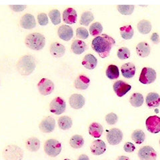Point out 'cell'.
<instances>
[{
  "label": "cell",
  "instance_id": "38",
  "mask_svg": "<svg viewBox=\"0 0 160 160\" xmlns=\"http://www.w3.org/2000/svg\"><path fill=\"white\" fill-rule=\"evenodd\" d=\"M134 8L135 6H118L117 9L118 10V12L124 15V16H129V15H131L133 11H134Z\"/></svg>",
  "mask_w": 160,
  "mask_h": 160
},
{
  "label": "cell",
  "instance_id": "45",
  "mask_svg": "<svg viewBox=\"0 0 160 160\" xmlns=\"http://www.w3.org/2000/svg\"><path fill=\"white\" fill-rule=\"evenodd\" d=\"M151 41L155 43V44H158L160 42V39H159V34L156 32H154L152 34L151 36Z\"/></svg>",
  "mask_w": 160,
  "mask_h": 160
},
{
  "label": "cell",
  "instance_id": "28",
  "mask_svg": "<svg viewBox=\"0 0 160 160\" xmlns=\"http://www.w3.org/2000/svg\"><path fill=\"white\" fill-rule=\"evenodd\" d=\"M137 28L140 33L146 35L151 32V30L152 29V26L151 22H150L149 20L143 19L138 23Z\"/></svg>",
  "mask_w": 160,
  "mask_h": 160
},
{
  "label": "cell",
  "instance_id": "1",
  "mask_svg": "<svg viewBox=\"0 0 160 160\" xmlns=\"http://www.w3.org/2000/svg\"><path fill=\"white\" fill-rule=\"evenodd\" d=\"M115 39L106 34H102L95 38L92 42V48L97 52L99 56L106 58L109 56L110 52L115 46Z\"/></svg>",
  "mask_w": 160,
  "mask_h": 160
},
{
  "label": "cell",
  "instance_id": "26",
  "mask_svg": "<svg viewBox=\"0 0 160 160\" xmlns=\"http://www.w3.org/2000/svg\"><path fill=\"white\" fill-rule=\"evenodd\" d=\"M150 52H151V49H150L149 45L147 42H142L137 45L136 53L139 56L146 58L149 55Z\"/></svg>",
  "mask_w": 160,
  "mask_h": 160
},
{
  "label": "cell",
  "instance_id": "7",
  "mask_svg": "<svg viewBox=\"0 0 160 160\" xmlns=\"http://www.w3.org/2000/svg\"><path fill=\"white\" fill-rule=\"evenodd\" d=\"M157 78L156 72L151 68H143L139 76V82L143 84L147 85L153 83Z\"/></svg>",
  "mask_w": 160,
  "mask_h": 160
},
{
  "label": "cell",
  "instance_id": "23",
  "mask_svg": "<svg viewBox=\"0 0 160 160\" xmlns=\"http://www.w3.org/2000/svg\"><path fill=\"white\" fill-rule=\"evenodd\" d=\"M88 49L87 44L81 39L74 40L71 46V49L73 53L76 55L82 54Z\"/></svg>",
  "mask_w": 160,
  "mask_h": 160
},
{
  "label": "cell",
  "instance_id": "27",
  "mask_svg": "<svg viewBox=\"0 0 160 160\" xmlns=\"http://www.w3.org/2000/svg\"><path fill=\"white\" fill-rule=\"evenodd\" d=\"M40 141L37 138L32 137L29 138L26 143V147L29 152H38L40 148Z\"/></svg>",
  "mask_w": 160,
  "mask_h": 160
},
{
  "label": "cell",
  "instance_id": "48",
  "mask_svg": "<svg viewBox=\"0 0 160 160\" xmlns=\"http://www.w3.org/2000/svg\"><path fill=\"white\" fill-rule=\"evenodd\" d=\"M159 145H160V140H159Z\"/></svg>",
  "mask_w": 160,
  "mask_h": 160
},
{
  "label": "cell",
  "instance_id": "2",
  "mask_svg": "<svg viewBox=\"0 0 160 160\" xmlns=\"http://www.w3.org/2000/svg\"><path fill=\"white\" fill-rule=\"evenodd\" d=\"M25 44L29 49L39 51L46 46V38L40 33H32L27 36L25 39Z\"/></svg>",
  "mask_w": 160,
  "mask_h": 160
},
{
  "label": "cell",
  "instance_id": "16",
  "mask_svg": "<svg viewBox=\"0 0 160 160\" xmlns=\"http://www.w3.org/2000/svg\"><path fill=\"white\" fill-rule=\"evenodd\" d=\"M62 17L64 23H66V24L72 25L76 23L78 14L76 9H74L72 8H68L63 11Z\"/></svg>",
  "mask_w": 160,
  "mask_h": 160
},
{
  "label": "cell",
  "instance_id": "25",
  "mask_svg": "<svg viewBox=\"0 0 160 160\" xmlns=\"http://www.w3.org/2000/svg\"><path fill=\"white\" fill-rule=\"evenodd\" d=\"M90 83V79L84 75H80L75 81V88L78 89L85 90L88 88Z\"/></svg>",
  "mask_w": 160,
  "mask_h": 160
},
{
  "label": "cell",
  "instance_id": "42",
  "mask_svg": "<svg viewBox=\"0 0 160 160\" xmlns=\"http://www.w3.org/2000/svg\"><path fill=\"white\" fill-rule=\"evenodd\" d=\"M118 119V117L115 113H109L106 116V121L109 125H115Z\"/></svg>",
  "mask_w": 160,
  "mask_h": 160
},
{
  "label": "cell",
  "instance_id": "4",
  "mask_svg": "<svg viewBox=\"0 0 160 160\" xmlns=\"http://www.w3.org/2000/svg\"><path fill=\"white\" fill-rule=\"evenodd\" d=\"M3 158L8 160H19L23 158V150L16 145H9L3 152Z\"/></svg>",
  "mask_w": 160,
  "mask_h": 160
},
{
  "label": "cell",
  "instance_id": "43",
  "mask_svg": "<svg viewBox=\"0 0 160 160\" xmlns=\"http://www.w3.org/2000/svg\"><path fill=\"white\" fill-rule=\"evenodd\" d=\"M124 151L127 153H132L136 149V146L132 142H127L125 143L123 146Z\"/></svg>",
  "mask_w": 160,
  "mask_h": 160
},
{
  "label": "cell",
  "instance_id": "6",
  "mask_svg": "<svg viewBox=\"0 0 160 160\" xmlns=\"http://www.w3.org/2000/svg\"><path fill=\"white\" fill-rule=\"evenodd\" d=\"M49 112L56 115L62 114L66 109V103L61 97L54 98L49 104Z\"/></svg>",
  "mask_w": 160,
  "mask_h": 160
},
{
  "label": "cell",
  "instance_id": "18",
  "mask_svg": "<svg viewBox=\"0 0 160 160\" xmlns=\"http://www.w3.org/2000/svg\"><path fill=\"white\" fill-rule=\"evenodd\" d=\"M91 152L95 156H100L106 151V145L103 140L97 139L95 140L90 146Z\"/></svg>",
  "mask_w": 160,
  "mask_h": 160
},
{
  "label": "cell",
  "instance_id": "40",
  "mask_svg": "<svg viewBox=\"0 0 160 160\" xmlns=\"http://www.w3.org/2000/svg\"><path fill=\"white\" fill-rule=\"evenodd\" d=\"M76 36L79 39H86L89 37V32L86 28L79 27L76 29Z\"/></svg>",
  "mask_w": 160,
  "mask_h": 160
},
{
  "label": "cell",
  "instance_id": "34",
  "mask_svg": "<svg viewBox=\"0 0 160 160\" xmlns=\"http://www.w3.org/2000/svg\"><path fill=\"white\" fill-rule=\"evenodd\" d=\"M94 20L93 14L89 11L83 12L80 18L79 23L84 26H88Z\"/></svg>",
  "mask_w": 160,
  "mask_h": 160
},
{
  "label": "cell",
  "instance_id": "3",
  "mask_svg": "<svg viewBox=\"0 0 160 160\" xmlns=\"http://www.w3.org/2000/svg\"><path fill=\"white\" fill-rule=\"evenodd\" d=\"M36 60L32 56H24L19 59L18 63V69L22 76H29L36 68Z\"/></svg>",
  "mask_w": 160,
  "mask_h": 160
},
{
  "label": "cell",
  "instance_id": "30",
  "mask_svg": "<svg viewBox=\"0 0 160 160\" xmlns=\"http://www.w3.org/2000/svg\"><path fill=\"white\" fill-rule=\"evenodd\" d=\"M73 122L72 118L68 116L60 117L58 119V126L62 130H68L72 127Z\"/></svg>",
  "mask_w": 160,
  "mask_h": 160
},
{
  "label": "cell",
  "instance_id": "36",
  "mask_svg": "<svg viewBox=\"0 0 160 160\" xmlns=\"http://www.w3.org/2000/svg\"><path fill=\"white\" fill-rule=\"evenodd\" d=\"M103 32V26L99 22H94L89 27V32L91 36L97 37Z\"/></svg>",
  "mask_w": 160,
  "mask_h": 160
},
{
  "label": "cell",
  "instance_id": "5",
  "mask_svg": "<svg viewBox=\"0 0 160 160\" xmlns=\"http://www.w3.org/2000/svg\"><path fill=\"white\" fill-rule=\"evenodd\" d=\"M44 151L49 157L56 158L62 152V144L57 139H48L45 143Z\"/></svg>",
  "mask_w": 160,
  "mask_h": 160
},
{
  "label": "cell",
  "instance_id": "17",
  "mask_svg": "<svg viewBox=\"0 0 160 160\" xmlns=\"http://www.w3.org/2000/svg\"><path fill=\"white\" fill-rule=\"evenodd\" d=\"M20 26L23 29H32L36 26V22L32 14L26 13L20 19Z\"/></svg>",
  "mask_w": 160,
  "mask_h": 160
},
{
  "label": "cell",
  "instance_id": "13",
  "mask_svg": "<svg viewBox=\"0 0 160 160\" xmlns=\"http://www.w3.org/2000/svg\"><path fill=\"white\" fill-rule=\"evenodd\" d=\"M113 88L117 96L119 98H122L130 91V89H132V86L125 82L122 81V80H119V81L114 83Z\"/></svg>",
  "mask_w": 160,
  "mask_h": 160
},
{
  "label": "cell",
  "instance_id": "22",
  "mask_svg": "<svg viewBox=\"0 0 160 160\" xmlns=\"http://www.w3.org/2000/svg\"><path fill=\"white\" fill-rule=\"evenodd\" d=\"M82 66L88 69L92 70L96 68L98 65V59L92 54H87L84 56L82 62Z\"/></svg>",
  "mask_w": 160,
  "mask_h": 160
},
{
  "label": "cell",
  "instance_id": "15",
  "mask_svg": "<svg viewBox=\"0 0 160 160\" xmlns=\"http://www.w3.org/2000/svg\"><path fill=\"white\" fill-rule=\"evenodd\" d=\"M69 103L73 109H79L84 106L86 103V99L81 94L74 93L70 96Z\"/></svg>",
  "mask_w": 160,
  "mask_h": 160
},
{
  "label": "cell",
  "instance_id": "33",
  "mask_svg": "<svg viewBox=\"0 0 160 160\" xmlns=\"http://www.w3.org/2000/svg\"><path fill=\"white\" fill-rule=\"evenodd\" d=\"M69 144L73 149H79L84 144L83 138L80 135H74L69 140Z\"/></svg>",
  "mask_w": 160,
  "mask_h": 160
},
{
  "label": "cell",
  "instance_id": "8",
  "mask_svg": "<svg viewBox=\"0 0 160 160\" xmlns=\"http://www.w3.org/2000/svg\"><path fill=\"white\" fill-rule=\"evenodd\" d=\"M38 88L39 93L43 96H48L54 90V83L48 78H42L38 83Z\"/></svg>",
  "mask_w": 160,
  "mask_h": 160
},
{
  "label": "cell",
  "instance_id": "35",
  "mask_svg": "<svg viewBox=\"0 0 160 160\" xmlns=\"http://www.w3.org/2000/svg\"><path fill=\"white\" fill-rule=\"evenodd\" d=\"M132 139L136 144H142L146 139L145 133L141 129H136L132 134Z\"/></svg>",
  "mask_w": 160,
  "mask_h": 160
},
{
  "label": "cell",
  "instance_id": "24",
  "mask_svg": "<svg viewBox=\"0 0 160 160\" xmlns=\"http://www.w3.org/2000/svg\"><path fill=\"white\" fill-rule=\"evenodd\" d=\"M103 132V126L100 123L97 122H93L89 125V133L92 137L94 138H99L102 136Z\"/></svg>",
  "mask_w": 160,
  "mask_h": 160
},
{
  "label": "cell",
  "instance_id": "9",
  "mask_svg": "<svg viewBox=\"0 0 160 160\" xmlns=\"http://www.w3.org/2000/svg\"><path fill=\"white\" fill-rule=\"evenodd\" d=\"M123 133L119 129L112 128L107 133V139L110 145L116 146L122 141Z\"/></svg>",
  "mask_w": 160,
  "mask_h": 160
},
{
  "label": "cell",
  "instance_id": "46",
  "mask_svg": "<svg viewBox=\"0 0 160 160\" xmlns=\"http://www.w3.org/2000/svg\"><path fill=\"white\" fill-rule=\"evenodd\" d=\"M78 159H89V158H88L87 156H86V155L83 154V155H82L81 156H79Z\"/></svg>",
  "mask_w": 160,
  "mask_h": 160
},
{
  "label": "cell",
  "instance_id": "21",
  "mask_svg": "<svg viewBox=\"0 0 160 160\" xmlns=\"http://www.w3.org/2000/svg\"><path fill=\"white\" fill-rule=\"evenodd\" d=\"M146 103L149 108H156L160 106V96L157 93H149L147 95Z\"/></svg>",
  "mask_w": 160,
  "mask_h": 160
},
{
  "label": "cell",
  "instance_id": "39",
  "mask_svg": "<svg viewBox=\"0 0 160 160\" xmlns=\"http://www.w3.org/2000/svg\"><path fill=\"white\" fill-rule=\"evenodd\" d=\"M117 56L119 59L124 60L129 58L130 56H131V52L130 50L127 48H121L118 50Z\"/></svg>",
  "mask_w": 160,
  "mask_h": 160
},
{
  "label": "cell",
  "instance_id": "19",
  "mask_svg": "<svg viewBox=\"0 0 160 160\" xmlns=\"http://www.w3.org/2000/svg\"><path fill=\"white\" fill-rule=\"evenodd\" d=\"M49 52L52 56L55 58H62L66 53V47L59 42H53L51 44Z\"/></svg>",
  "mask_w": 160,
  "mask_h": 160
},
{
  "label": "cell",
  "instance_id": "41",
  "mask_svg": "<svg viewBox=\"0 0 160 160\" xmlns=\"http://www.w3.org/2000/svg\"><path fill=\"white\" fill-rule=\"evenodd\" d=\"M38 23L42 26H46L49 23L48 17L46 13H40L38 16Z\"/></svg>",
  "mask_w": 160,
  "mask_h": 160
},
{
  "label": "cell",
  "instance_id": "20",
  "mask_svg": "<svg viewBox=\"0 0 160 160\" xmlns=\"http://www.w3.org/2000/svg\"><path fill=\"white\" fill-rule=\"evenodd\" d=\"M121 71L124 78L130 79L133 78L136 74V68L133 63L128 62L123 64V66L121 67Z\"/></svg>",
  "mask_w": 160,
  "mask_h": 160
},
{
  "label": "cell",
  "instance_id": "44",
  "mask_svg": "<svg viewBox=\"0 0 160 160\" xmlns=\"http://www.w3.org/2000/svg\"><path fill=\"white\" fill-rule=\"evenodd\" d=\"M9 8L15 12H21L27 7L26 6H9Z\"/></svg>",
  "mask_w": 160,
  "mask_h": 160
},
{
  "label": "cell",
  "instance_id": "32",
  "mask_svg": "<svg viewBox=\"0 0 160 160\" xmlns=\"http://www.w3.org/2000/svg\"><path fill=\"white\" fill-rule=\"evenodd\" d=\"M106 76L109 79H117L119 77V68L116 65L111 64L106 69Z\"/></svg>",
  "mask_w": 160,
  "mask_h": 160
},
{
  "label": "cell",
  "instance_id": "14",
  "mask_svg": "<svg viewBox=\"0 0 160 160\" xmlns=\"http://www.w3.org/2000/svg\"><path fill=\"white\" fill-rule=\"evenodd\" d=\"M59 38L63 41L69 42L73 37V31L72 27L68 25H62L58 29Z\"/></svg>",
  "mask_w": 160,
  "mask_h": 160
},
{
  "label": "cell",
  "instance_id": "37",
  "mask_svg": "<svg viewBox=\"0 0 160 160\" xmlns=\"http://www.w3.org/2000/svg\"><path fill=\"white\" fill-rule=\"evenodd\" d=\"M48 16L50 19H51L52 23L55 25V26H57V25L61 23V15H60V12L58 9H52L49 12Z\"/></svg>",
  "mask_w": 160,
  "mask_h": 160
},
{
  "label": "cell",
  "instance_id": "47",
  "mask_svg": "<svg viewBox=\"0 0 160 160\" xmlns=\"http://www.w3.org/2000/svg\"><path fill=\"white\" fill-rule=\"evenodd\" d=\"M118 159H129V158H128V157H119L118 158Z\"/></svg>",
  "mask_w": 160,
  "mask_h": 160
},
{
  "label": "cell",
  "instance_id": "10",
  "mask_svg": "<svg viewBox=\"0 0 160 160\" xmlns=\"http://www.w3.org/2000/svg\"><path fill=\"white\" fill-rule=\"evenodd\" d=\"M146 126L150 133L156 134L160 132V118L156 116H149L146 119Z\"/></svg>",
  "mask_w": 160,
  "mask_h": 160
},
{
  "label": "cell",
  "instance_id": "12",
  "mask_svg": "<svg viewBox=\"0 0 160 160\" xmlns=\"http://www.w3.org/2000/svg\"><path fill=\"white\" fill-rule=\"evenodd\" d=\"M55 128H56V120L51 116L44 118L39 125L40 131L45 133L53 132Z\"/></svg>",
  "mask_w": 160,
  "mask_h": 160
},
{
  "label": "cell",
  "instance_id": "11",
  "mask_svg": "<svg viewBox=\"0 0 160 160\" xmlns=\"http://www.w3.org/2000/svg\"><path fill=\"white\" fill-rule=\"evenodd\" d=\"M138 157L142 160H155L157 158V153L152 147L146 146L139 150Z\"/></svg>",
  "mask_w": 160,
  "mask_h": 160
},
{
  "label": "cell",
  "instance_id": "29",
  "mask_svg": "<svg viewBox=\"0 0 160 160\" xmlns=\"http://www.w3.org/2000/svg\"><path fill=\"white\" fill-rule=\"evenodd\" d=\"M119 31L122 38L126 40L131 39L133 36L134 30L131 25H126V26L121 27Z\"/></svg>",
  "mask_w": 160,
  "mask_h": 160
},
{
  "label": "cell",
  "instance_id": "31",
  "mask_svg": "<svg viewBox=\"0 0 160 160\" xmlns=\"http://www.w3.org/2000/svg\"><path fill=\"white\" fill-rule=\"evenodd\" d=\"M144 102L143 96L140 93H135L132 95L131 98L129 99V102L132 106L135 108L141 107Z\"/></svg>",
  "mask_w": 160,
  "mask_h": 160
}]
</instances>
